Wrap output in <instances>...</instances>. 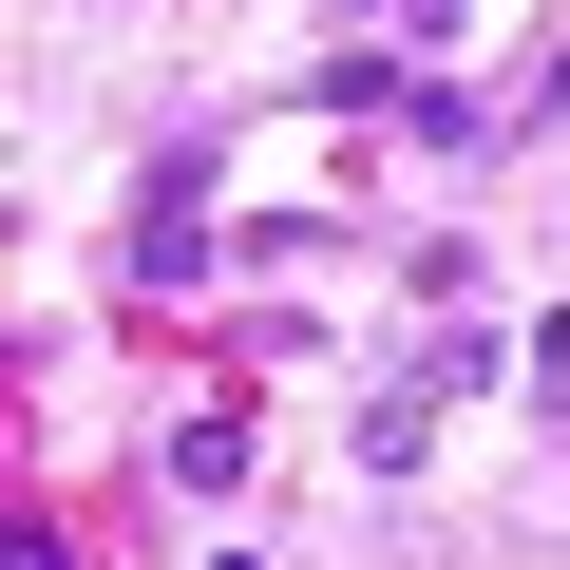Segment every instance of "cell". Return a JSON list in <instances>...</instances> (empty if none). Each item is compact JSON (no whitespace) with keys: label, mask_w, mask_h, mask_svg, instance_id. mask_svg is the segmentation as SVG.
I'll use <instances>...</instances> for the list:
<instances>
[{"label":"cell","mask_w":570,"mask_h":570,"mask_svg":"<svg viewBox=\"0 0 570 570\" xmlns=\"http://www.w3.org/2000/svg\"><path fill=\"white\" fill-rule=\"evenodd\" d=\"M0 570H77V551H58V532H39V513H20V551H0Z\"/></svg>","instance_id":"2"},{"label":"cell","mask_w":570,"mask_h":570,"mask_svg":"<svg viewBox=\"0 0 570 570\" xmlns=\"http://www.w3.org/2000/svg\"><path fill=\"white\" fill-rule=\"evenodd\" d=\"M475 381H494V324H438V343L362 400V475H419V419H438V400H475Z\"/></svg>","instance_id":"1"}]
</instances>
